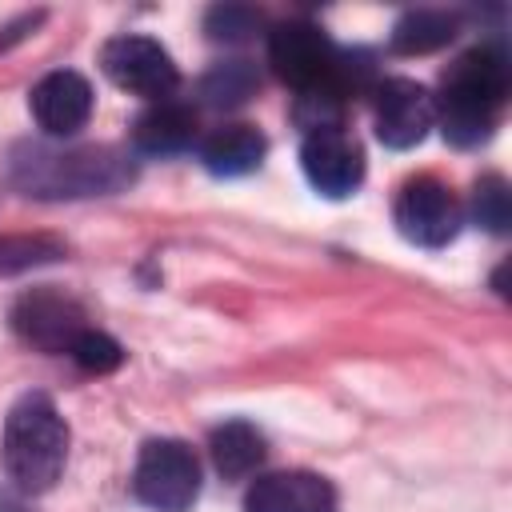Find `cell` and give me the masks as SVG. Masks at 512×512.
I'll return each mask as SVG.
<instances>
[{
    "label": "cell",
    "instance_id": "6da1fadb",
    "mask_svg": "<svg viewBox=\"0 0 512 512\" xmlns=\"http://www.w3.org/2000/svg\"><path fill=\"white\" fill-rule=\"evenodd\" d=\"M4 180L36 200H84L112 196L136 180V160L112 144L52 148L40 140H20L4 156Z\"/></svg>",
    "mask_w": 512,
    "mask_h": 512
},
{
    "label": "cell",
    "instance_id": "7a4b0ae2",
    "mask_svg": "<svg viewBox=\"0 0 512 512\" xmlns=\"http://www.w3.org/2000/svg\"><path fill=\"white\" fill-rule=\"evenodd\" d=\"M512 88V64L504 44H476L468 48L440 84V96H432L440 132L456 148H476L492 136L500 108Z\"/></svg>",
    "mask_w": 512,
    "mask_h": 512
},
{
    "label": "cell",
    "instance_id": "3957f363",
    "mask_svg": "<svg viewBox=\"0 0 512 512\" xmlns=\"http://www.w3.org/2000/svg\"><path fill=\"white\" fill-rule=\"evenodd\" d=\"M0 460H4L8 480L28 496L48 492L60 480L64 460H68V424L60 408L52 404V396L28 392L8 408Z\"/></svg>",
    "mask_w": 512,
    "mask_h": 512
},
{
    "label": "cell",
    "instance_id": "277c9868",
    "mask_svg": "<svg viewBox=\"0 0 512 512\" xmlns=\"http://www.w3.org/2000/svg\"><path fill=\"white\" fill-rule=\"evenodd\" d=\"M268 64L296 92H312V88H336V92H344L340 88V76H336L340 48L312 20H284V24H276L268 32Z\"/></svg>",
    "mask_w": 512,
    "mask_h": 512
},
{
    "label": "cell",
    "instance_id": "5b68a950",
    "mask_svg": "<svg viewBox=\"0 0 512 512\" xmlns=\"http://www.w3.org/2000/svg\"><path fill=\"white\" fill-rule=\"evenodd\" d=\"M132 492L152 512H188L200 496V460L184 440H148L136 456Z\"/></svg>",
    "mask_w": 512,
    "mask_h": 512
},
{
    "label": "cell",
    "instance_id": "8992f818",
    "mask_svg": "<svg viewBox=\"0 0 512 512\" xmlns=\"http://www.w3.org/2000/svg\"><path fill=\"white\" fill-rule=\"evenodd\" d=\"M100 68L108 72V80L116 88H124L132 96H148V100H168L180 84V68L168 56V48L140 32L112 36L100 48Z\"/></svg>",
    "mask_w": 512,
    "mask_h": 512
},
{
    "label": "cell",
    "instance_id": "52a82bcc",
    "mask_svg": "<svg viewBox=\"0 0 512 512\" xmlns=\"http://www.w3.org/2000/svg\"><path fill=\"white\" fill-rule=\"evenodd\" d=\"M396 228L404 240L420 244V248H444L456 240L460 224H464V208L456 200V192L436 180V176H416L400 188L396 196Z\"/></svg>",
    "mask_w": 512,
    "mask_h": 512
},
{
    "label": "cell",
    "instance_id": "ba28073f",
    "mask_svg": "<svg viewBox=\"0 0 512 512\" xmlns=\"http://www.w3.org/2000/svg\"><path fill=\"white\" fill-rule=\"evenodd\" d=\"M300 168L320 196L344 200L364 180V152L344 128H320V132H304Z\"/></svg>",
    "mask_w": 512,
    "mask_h": 512
},
{
    "label": "cell",
    "instance_id": "9c48e42d",
    "mask_svg": "<svg viewBox=\"0 0 512 512\" xmlns=\"http://www.w3.org/2000/svg\"><path fill=\"white\" fill-rule=\"evenodd\" d=\"M12 328L20 340H28L40 352H68L88 324H84V312L76 300L60 296L52 288H32L16 300Z\"/></svg>",
    "mask_w": 512,
    "mask_h": 512
},
{
    "label": "cell",
    "instance_id": "30bf717a",
    "mask_svg": "<svg viewBox=\"0 0 512 512\" xmlns=\"http://www.w3.org/2000/svg\"><path fill=\"white\" fill-rule=\"evenodd\" d=\"M436 120L432 92L408 76H388L376 84V136L384 148H412L428 136Z\"/></svg>",
    "mask_w": 512,
    "mask_h": 512
},
{
    "label": "cell",
    "instance_id": "8fae6325",
    "mask_svg": "<svg viewBox=\"0 0 512 512\" xmlns=\"http://www.w3.org/2000/svg\"><path fill=\"white\" fill-rule=\"evenodd\" d=\"M28 108L44 136H72L92 116V84L72 68H56L32 84Z\"/></svg>",
    "mask_w": 512,
    "mask_h": 512
},
{
    "label": "cell",
    "instance_id": "7c38bea8",
    "mask_svg": "<svg viewBox=\"0 0 512 512\" xmlns=\"http://www.w3.org/2000/svg\"><path fill=\"white\" fill-rule=\"evenodd\" d=\"M336 508L340 500L332 480L316 472H268L244 496V512H336Z\"/></svg>",
    "mask_w": 512,
    "mask_h": 512
},
{
    "label": "cell",
    "instance_id": "4fadbf2b",
    "mask_svg": "<svg viewBox=\"0 0 512 512\" xmlns=\"http://www.w3.org/2000/svg\"><path fill=\"white\" fill-rule=\"evenodd\" d=\"M196 140V112L176 100H156L132 124V148L144 156H172Z\"/></svg>",
    "mask_w": 512,
    "mask_h": 512
},
{
    "label": "cell",
    "instance_id": "5bb4252c",
    "mask_svg": "<svg viewBox=\"0 0 512 512\" xmlns=\"http://www.w3.org/2000/svg\"><path fill=\"white\" fill-rule=\"evenodd\" d=\"M268 140L252 124H224L200 144V164L212 176H248L260 168Z\"/></svg>",
    "mask_w": 512,
    "mask_h": 512
},
{
    "label": "cell",
    "instance_id": "9a60e30c",
    "mask_svg": "<svg viewBox=\"0 0 512 512\" xmlns=\"http://www.w3.org/2000/svg\"><path fill=\"white\" fill-rule=\"evenodd\" d=\"M208 452H212V464L224 480H244L252 476L260 464H264V432L248 420H224L220 428H212V440H208Z\"/></svg>",
    "mask_w": 512,
    "mask_h": 512
},
{
    "label": "cell",
    "instance_id": "2e32d148",
    "mask_svg": "<svg viewBox=\"0 0 512 512\" xmlns=\"http://www.w3.org/2000/svg\"><path fill=\"white\" fill-rule=\"evenodd\" d=\"M456 32H460V16L456 12H444V8H412L392 28V52H400V56H424V52H436V48L452 44Z\"/></svg>",
    "mask_w": 512,
    "mask_h": 512
},
{
    "label": "cell",
    "instance_id": "e0dca14e",
    "mask_svg": "<svg viewBox=\"0 0 512 512\" xmlns=\"http://www.w3.org/2000/svg\"><path fill=\"white\" fill-rule=\"evenodd\" d=\"M260 88V72L248 60H220L200 80V100L208 108H236Z\"/></svg>",
    "mask_w": 512,
    "mask_h": 512
},
{
    "label": "cell",
    "instance_id": "ac0fdd59",
    "mask_svg": "<svg viewBox=\"0 0 512 512\" xmlns=\"http://www.w3.org/2000/svg\"><path fill=\"white\" fill-rule=\"evenodd\" d=\"M68 244L56 240V236H0V276H20L28 268H44V264H56L64 260Z\"/></svg>",
    "mask_w": 512,
    "mask_h": 512
},
{
    "label": "cell",
    "instance_id": "d6986e66",
    "mask_svg": "<svg viewBox=\"0 0 512 512\" xmlns=\"http://www.w3.org/2000/svg\"><path fill=\"white\" fill-rule=\"evenodd\" d=\"M472 220L492 236L508 232V224H512V192H508L504 176L488 172V176L476 180V188H472Z\"/></svg>",
    "mask_w": 512,
    "mask_h": 512
},
{
    "label": "cell",
    "instance_id": "ffe728a7",
    "mask_svg": "<svg viewBox=\"0 0 512 512\" xmlns=\"http://www.w3.org/2000/svg\"><path fill=\"white\" fill-rule=\"evenodd\" d=\"M264 28V12L252 4H212L204 12V32L216 44H244Z\"/></svg>",
    "mask_w": 512,
    "mask_h": 512
},
{
    "label": "cell",
    "instance_id": "44dd1931",
    "mask_svg": "<svg viewBox=\"0 0 512 512\" xmlns=\"http://www.w3.org/2000/svg\"><path fill=\"white\" fill-rule=\"evenodd\" d=\"M68 356H72L84 372H92V376L116 372V368L124 364V348H120L108 332H96V328H84V332L76 336V344L68 348Z\"/></svg>",
    "mask_w": 512,
    "mask_h": 512
},
{
    "label": "cell",
    "instance_id": "7402d4cb",
    "mask_svg": "<svg viewBox=\"0 0 512 512\" xmlns=\"http://www.w3.org/2000/svg\"><path fill=\"white\" fill-rule=\"evenodd\" d=\"M40 20H44V12H24V16H16L12 24H4V28H0V48H8V44H16V40H24L28 32H36Z\"/></svg>",
    "mask_w": 512,
    "mask_h": 512
}]
</instances>
